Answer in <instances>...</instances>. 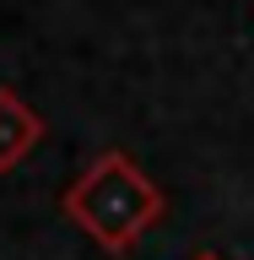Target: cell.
Here are the masks:
<instances>
[{"label":"cell","instance_id":"cell-2","mask_svg":"<svg viewBox=\"0 0 254 260\" xmlns=\"http://www.w3.org/2000/svg\"><path fill=\"white\" fill-rule=\"evenodd\" d=\"M44 114L32 109L27 98L16 92V87H0V174H11V168H22V162L38 152V141H44Z\"/></svg>","mask_w":254,"mask_h":260},{"label":"cell","instance_id":"cell-1","mask_svg":"<svg viewBox=\"0 0 254 260\" xmlns=\"http://www.w3.org/2000/svg\"><path fill=\"white\" fill-rule=\"evenodd\" d=\"M60 211L108 255H130L152 228L168 217V195L157 190V179L141 162L108 146L81 168L60 195Z\"/></svg>","mask_w":254,"mask_h":260},{"label":"cell","instance_id":"cell-3","mask_svg":"<svg viewBox=\"0 0 254 260\" xmlns=\"http://www.w3.org/2000/svg\"><path fill=\"white\" fill-rule=\"evenodd\" d=\"M190 260H227V255H216V249H200V255H190Z\"/></svg>","mask_w":254,"mask_h":260}]
</instances>
